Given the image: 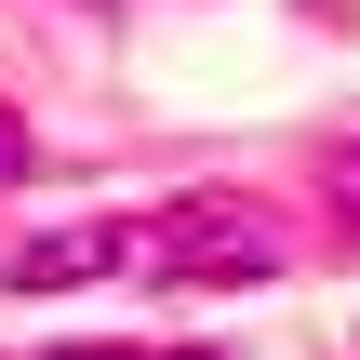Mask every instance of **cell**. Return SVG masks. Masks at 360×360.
Listing matches in <instances>:
<instances>
[{
	"label": "cell",
	"instance_id": "6da1fadb",
	"mask_svg": "<svg viewBox=\"0 0 360 360\" xmlns=\"http://www.w3.org/2000/svg\"><path fill=\"white\" fill-rule=\"evenodd\" d=\"M134 267H147V281H214V294H240V281L281 267V227H267L254 200H227V187H187V200H160V214L134 227Z\"/></svg>",
	"mask_w": 360,
	"mask_h": 360
},
{
	"label": "cell",
	"instance_id": "7a4b0ae2",
	"mask_svg": "<svg viewBox=\"0 0 360 360\" xmlns=\"http://www.w3.org/2000/svg\"><path fill=\"white\" fill-rule=\"evenodd\" d=\"M94 267H134V227H67V240H27L13 254V294H67Z\"/></svg>",
	"mask_w": 360,
	"mask_h": 360
},
{
	"label": "cell",
	"instance_id": "3957f363",
	"mask_svg": "<svg viewBox=\"0 0 360 360\" xmlns=\"http://www.w3.org/2000/svg\"><path fill=\"white\" fill-rule=\"evenodd\" d=\"M321 187H334V240L360 254V147H334V174H321Z\"/></svg>",
	"mask_w": 360,
	"mask_h": 360
},
{
	"label": "cell",
	"instance_id": "277c9868",
	"mask_svg": "<svg viewBox=\"0 0 360 360\" xmlns=\"http://www.w3.org/2000/svg\"><path fill=\"white\" fill-rule=\"evenodd\" d=\"M40 360H214V347H40Z\"/></svg>",
	"mask_w": 360,
	"mask_h": 360
},
{
	"label": "cell",
	"instance_id": "5b68a950",
	"mask_svg": "<svg viewBox=\"0 0 360 360\" xmlns=\"http://www.w3.org/2000/svg\"><path fill=\"white\" fill-rule=\"evenodd\" d=\"M27 160H40V147H27V120H13V107H0V187H13V174H27Z\"/></svg>",
	"mask_w": 360,
	"mask_h": 360
}]
</instances>
